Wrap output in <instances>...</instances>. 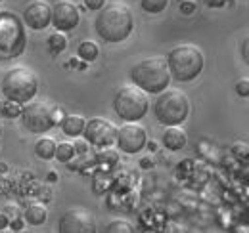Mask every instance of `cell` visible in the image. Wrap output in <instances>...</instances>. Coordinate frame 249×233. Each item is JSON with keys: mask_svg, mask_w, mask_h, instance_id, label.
<instances>
[{"mask_svg": "<svg viewBox=\"0 0 249 233\" xmlns=\"http://www.w3.org/2000/svg\"><path fill=\"white\" fill-rule=\"evenodd\" d=\"M98 12L100 14L94 25L100 38H104L106 42H123L124 38H128V34L134 29V17L124 2L121 0L107 2Z\"/></svg>", "mask_w": 249, "mask_h": 233, "instance_id": "obj_1", "label": "cell"}, {"mask_svg": "<svg viewBox=\"0 0 249 233\" xmlns=\"http://www.w3.org/2000/svg\"><path fill=\"white\" fill-rule=\"evenodd\" d=\"M226 0H205V4L207 6H213V8H217V6H222Z\"/></svg>", "mask_w": 249, "mask_h": 233, "instance_id": "obj_30", "label": "cell"}, {"mask_svg": "<svg viewBox=\"0 0 249 233\" xmlns=\"http://www.w3.org/2000/svg\"><path fill=\"white\" fill-rule=\"evenodd\" d=\"M23 21L33 31L46 29L52 23V6L44 0H33L23 12Z\"/></svg>", "mask_w": 249, "mask_h": 233, "instance_id": "obj_13", "label": "cell"}, {"mask_svg": "<svg viewBox=\"0 0 249 233\" xmlns=\"http://www.w3.org/2000/svg\"><path fill=\"white\" fill-rule=\"evenodd\" d=\"M130 81L132 84L142 88L146 94H161L171 83V71L167 65V58L161 56H152L130 69Z\"/></svg>", "mask_w": 249, "mask_h": 233, "instance_id": "obj_2", "label": "cell"}, {"mask_svg": "<svg viewBox=\"0 0 249 233\" xmlns=\"http://www.w3.org/2000/svg\"><path fill=\"white\" fill-rule=\"evenodd\" d=\"M167 65L171 77L178 83H190L203 71V52L194 44H178L167 54Z\"/></svg>", "mask_w": 249, "mask_h": 233, "instance_id": "obj_3", "label": "cell"}, {"mask_svg": "<svg viewBox=\"0 0 249 233\" xmlns=\"http://www.w3.org/2000/svg\"><path fill=\"white\" fill-rule=\"evenodd\" d=\"M0 88H2V77H0Z\"/></svg>", "mask_w": 249, "mask_h": 233, "instance_id": "obj_31", "label": "cell"}, {"mask_svg": "<svg viewBox=\"0 0 249 233\" xmlns=\"http://www.w3.org/2000/svg\"><path fill=\"white\" fill-rule=\"evenodd\" d=\"M240 52H242V58L249 65V33L246 34V38L242 40V46H240Z\"/></svg>", "mask_w": 249, "mask_h": 233, "instance_id": "obj_25", "label": "cell"}, {"mask_svg": "<svg viewBox=\"0 0 249 233\" xmlns=\"http://www.w3.org/2000/svg\"><path fill=\"white\" fill-rule=\"evenodd\" d=\"M8 226H10V218H8V214L0 212V232H2V230H6Z\"/></svg>", "mask_w": 249, "mask_h": 233, "instance_id": "obj_29", "label": "cell"}, {"mask_svg": "<svg viewBox=\"0 0 249 233\" xmlns=\"http://www.w3.org/2000/svg\"><path fill=\"white\" fill-rule=\"evenodd\" d=\"M48 218V210L42 203H31L25 208V222L31 226H42Z\"/></svg>", "mask_w": 249, "mask_h": 233, "instance_id": "obj_16", "label": "cell"}, {"mask_svg": "<svg viewBox=\"0 0 249 233\" xmlns=\"http://www.w3.org/2000/svg\"><path fill=\"white\" fill-rule=\"evenodd\" d=\"M56 142L52 140V138H40L36 144H35V153L40 157V159H44V161H50V159H54V155H56Z\"/></svg>", "mask_w": 249, "mask_h": 233, "instance_id": "obj_17", "label": "cell"}, {"mask_svg": "<svg viewBox=\"0 0 249 233\" xmlns=\"http://www.w3.org/2000/svg\"><path fill=\"white\" fill-rule=\"evenodd\" d=\"M194 10H196V4H194V2H182V4H180V12H182V14H192Z\"/></svg>", "mask_w": 249, "mask_h": 233, "instance_id": "obj_28", "label": "cell"}, {"mask_svg": "<svg viewBox=\"0 0 249 233\" xmlns=\"http://www.w3.org/2000/svg\"><path fill=\"white\" fill-rule=\"evenodd\" d=\"M58 228L62 233H94L96 232V220H94L90 210H87L83 206H75V208H69L67 212H63Z\"/></svg>", "mask_w": 249, "mask_h": 233, "instance_id": "obj_10", "label": "cell"}, {"mask_svg": "<svg viewBox=\"0 0 249 233\" xmlns=\"http://www.w3.org/2000/svg\"><path fill=\"white\" fill-rule=\"evenodd\" d=\"M236 94L242 96V98H248L249 96V79H240L236 83Z\"/></svg>", "mask_w": 249, "mask_h": 233, "instance_id": "obj_24", "label": "cell"}, {"mask_svg": "<svg viewBox=\"0 0 249 233\" xmlns=\"http://www.w3.org/2000/svg\"><path fill=\"white\" fill-rule=\"evenodd\" d=\"M186 142V132L180 126H167V130L163 132V146L171 151H180Z\"/></svg>", "mask_w": 249, "mask_h": 233, "instance_id": "obj_14", "label": "cell"}, {"mask_svg": "<svg viewBox=\"0 0 249 233\" xmlns=\"http://www.w3.org/2000/svg\"><path fill=\"white\" fill-rule=\"evenodd\" d=\"M63 116L62 109L50 105L48 101H27V105L21 109L23 126L33 134H44L52 130L62 122Z\"/></svg>", "mask_w": 249, "mask_h": 233, "instance_id": "obj_8", "label": "cell"}, {"mask_svg": "<svg viewBox=\"0 0 249 233\" xmlns=\"http://www.w3.org/2000/svg\"><path fill=\"white\" fill-rule=\"evenodd\" d=\"M117 147L123 151V153H128V155H134L138 151H142L146 147V128L136 124V122H126L121 128H117Z\"/></svg>", "mask_w": 249, "mask_h": 233, "instance_id": "obj_11", "label": "cell"}, {"mask_svg": "<svg viewBox=\"0 0 249 233\" xmlns=\"http://www.w3.org/2000/svg\"><path fill=\"white\" fill-rule=\"evenodd\" d=\"M106 232L107 233H132L134 228H132L126 220H113V222L106 228Z\"/></svg>", "mask_w": 249, "mask_h": 233, "instance_id": "obj_23", "label": "cell"}, {"mask_svg": "<svg viewBox=\"0 0 249 233\" xmlns=\"http://www.w3.org/2000/svg\"><path fill=\"white\" fill-rule=\"evenodd\" d=\"M0 134H2V126H0Z\"/></svg>", "mask_w": 249, "mask_h": 233, "instance_id": "obj_32", "label": "cell"}, {"mask_svg": "<svg viewBox=\"0 0 249 233\" xmlns=\"http://www.w3.org/2000/svg\"><path fill=\"white\" fill-rule=\"evenodd\" d=\"M0 2H2V0H0Z\"/></svg>", "mask_w": 249, "mask_h": 233, "instance_id": "obj_33", "label": "cell"}, {"mask_svg": "<svg viewBox=\"0 0 249 233\" xmlns=\"http://www.w3.org/2000/svg\"><path fill=\"white\" fill-rule=\"evenodd\" d=\"M85 124H87V120L81 115H65L63 120L60 122L63 134H67V136H71V138L81 136L83 130H85Z\"/></svg>", "mask_w": 249, "mask_h": 233, "instance_id": "obj_15", "label": "cell"}, {"mask_svg": "<svg viewBox=\"0 0 249 233\" xmlns=\"http://www.w3.org/2000/svg\"><path fill=\"white\" fill-rule=\"evenodd\" d=\"M65 48H67V38H65V34H63L62 31L52 33V34L48 36V50H50L52 54H60Z\"/></svg>", "mask_w": 249, "mask_h": 233, "instance_id": "obj_20", "label": "cell"}, {"mask_svg": "<svg viewBox=\"0 0 249 233\" xmlns=\"http://www.w3.org/2000/svg\"><path fill=\"white\" fill-rule=\"evenodd\" d=\"M154 113L163 126H180L190 115L188 96L178 88H165L156 100Z\"/></svg>", "mask_w": 249, "mask_h": 233, "instance_id": "obj_6", "label": "cell"}, {"mask_svg": "<svg viewBox=\"0 0 249 233\" xmlns=\"http://www.w3.org/2000/svg\"><path fill=\"white\" fill-rule=\"evenodd\" d=\"M52 25L62 33L73 31L79 25V8L71 0H58L52 6Z\"/></svg>", "mask_w": 249, "mask_h": 233, "instance_id": "obj_12", "label": "cell"}, {"mask_svg": "<svg viewBox=\"0 0 249 233\" xmlns=\"http://www.w3.org/2000/svg\"><path fill=\"white\" fill-rule=\"evenodd\" d=\"M27 34L23 19L14 12H0V59H14L23 54Z\"/></svg>", "mask_w": 249, "mask_h": 233, "instance_id": "obj_4", "label": "cell"}, {"mask_svg": "<svg viewBox=\"0 0 249 233\" xmlns=\"http://www.w3.org/2000/svg\"><path fill=\"white\" fill-rule=\"evenodd\" d=\"M169 6V0H142V10L148 14H161Z\"/></svg>", "mask_w": 249, "mask_h": 233, "instance_id": "obj_22", "label": "cell"}, {"mask_svg": "<svg viewBox=\"0 0 249 233\" xmlns=\"http://www.w3.org/2000/svg\"><path fill=\"white\" fill-rule=\"evenodd\" d=\"M75 153H77L75 144L62 142V144H58V146H56V155H54V157H56L60 163H69V161L75 157Z\"/></svg>", "mask_w": 249, "mask_h": 233, "instance_id": "obj_19", "label": "cell"}, {"mask_svg": "<svg viewBox=\"0 0 249 233\" xmlns=\"http://www.w3.org/2000/svg\"><path fill=\"white\" fill-rule=\"evenodd\" d=\"M234 151L240 155V157H249V147L246 144H234Z\"/></svg>", "mask_w": 249, "mask_h": 233, "instance_id": "obj_27", "label": "cell"}, {"mask_svg": "<svg viewBox=\"0 0 249 233\" xmlns=\"http://www.w3.org/2000/svg\"><path fill=\"white\" fill-rule=\"evenodd\" d=\"M104 4H106V0H85V6H87L89 10H92V12L102 10V8H104Z\"/></svg>", "mask_w": 249, "mask_h": 233, "instance_id": "obj_26", "label": "cell"}, {"mask_svg": "<svg viewBox=\"0 0 249 233\" xmlns=\"http://www.w3.org/2000/svg\"><path fill=\"white\" fill-rule=\"evenodd\" d=\"M0 92L4 94L6 100L18 101V103H27L38 92V77L29 67H14L2 77V88Z\"/></svg>", "mask_w": 249, "mask_h": 233, "instance_id": "obj_5", "label": "cell"}, {"mask_svg": "<svg viewBox=\"0 0 249 233\" xmlns=\"http://www.w3.org/2000/svg\"><path fill=\"white\" fill-rule=\"evenodd\" d=\"M148 94L136 84H126L115 92L113 109L124 122H136L148 113Z\"/></svg>", "mask_w": 249, "mask_h": 233, "instance_id": "obj_7", "label": "cell"}, {"mask_svg": "<svg viewBox=\"0 0 249 233\" xmlns=\"http://www.w3.org/2000/svg\"><path fill=\"white\" fill-rule=\"evenodd\" d=\"M77 54H79V58L85 59V61H94V59L98 58V54H100V48L92 40H85V42L79 44Z\"/></svg>", "mask_w": 249, "mask_h": 233, "instance_id": "obj_18", "label": "cell"}, {"mask_svg": "<svg viewBox=\"0 0 249 233\" xmlns=\"http://www.w3.org/2000/svg\"><path fill=\"white\" fill-rule=\"evenodd\" d=\"M21 103H18V101H12V100H4L2 103H0V113L2 116H6V118H18V116H21Z\"/></svg>", "mask_w": 249, "mask_h": 233, "instance_id": "obj_21", "label": "cell"}, {"mask_svg": "<svg viewBox=\"0 0 249 233\" xmlns=\"http://www.w3.org/2000/svg\"><path fill=\"white\" fill-rule=\"evenodd\" d=\"M85 140L92 146L98 147H109L115 144V138H117V126L107 120V118H102V116H96L87 120L85 124Z\"/></svg>", "mask_w": 249, "mask_h": 233, "instance_id": "obj_9", "label": "cell"}]
</instances>
